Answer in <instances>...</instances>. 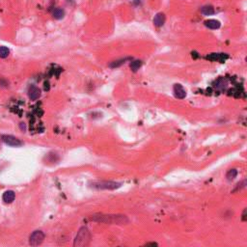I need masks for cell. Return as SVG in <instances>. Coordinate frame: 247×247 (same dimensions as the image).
I'll return each mask as SVG.
<instances>
[{"label": "cell", "instance_id": "cell-17", "mask_svg": "<svg viewBox=\"0 0 247 247\" xmlns=\"http://www.w3.org/2000/svg\"><path fill=\"white\" fill-rule=\"evenodd\" d=\"M128 58H126V59H121V60H117V61H114V62H112L110 65H109V67L110 68H118V67H120L121 65H123V64L127 60Z\"/></svg>", "mask_w": 247, "mask_h": 247}, {"label": "cell", "instance_id": "cell-21", "mask_svg": "<svg viewBox=\"0 0 247 247\" xmlns=\"http://www.w3.org/2000/svg\"><path fill=\"white\" fill-rule=\"evenodd\" d=\"M20 128H21V130H22V131H25V130H26L25 125H24L23 123H21V124H20Z\"/></svg>", "mask_w": 247, "mask_h": 247}, {"label": "cell", "instance_id": "cell-15", "mask_svg": "<svg viewBox=\"0 0 247 247\" xmlns=\"http://www.w3.org/2000/svg\"><path fill=\"white\" fill-rule=\"evenodd\" d=\"M141 65H142V62L140 60H134L131 63V69L133 72H137L139 68L141 67Z\"/></svg>", "mask_w": 247, "mask_h": 247}, {"label": "cell", "instance_id": "cell-13", "mask_svg": "<svg viewBox=\"0 0 247 247\" xmlns=\"http://www.w3.org/2000/svg\"><path fill=\"white\" fill-rule=\"evenodd\" d=\"M201 13L203 15H205V16H211L214 14V9L212 6L210 5H206V6H204L202 7L201 9Z\"/></svg>", "mask_w": 247, "mask_h": 247}, {"label": "cell", "instance_id": "cell-2", "mask_svg": "<svg viewBox=\"0 0 247 247\" xmlns=\"http://www.w3.org/2000/svg\"><path fill=\"white\" fill-rule=\"evenodd\" d=\"M91 240V234L89 232V230L86 227H82L79 229L76 240H74L73 242V246L76 247H84L87 246L90 242Z\"/></svg>", "mask_w": 247, "mask_h": 247}, {"label": "cell", "instance_id": "cell-19", "mask_svg": "<svg viewBox=\"0 0 247 247\" xmlns=\"http://www.w3.org/2000/svg\"><path fill=\"white\" fill-rule=\"evenodd\" d=\"M241 220H242V221H246V220H247V217H246V209H244V210H243Z\"/></svg>", "mask_w": 247, "mask_h": 247}, {"label": "cell", "instance_id": "cell-18", "mask_svg": "<svg viewBox=\"0 0 247 247\" xmlns=\"http://www.w3.org/2000/svg\"><path fill=\"white\" fill-rule=\"evenodd\" d=\"M237 185H238V186H237V188H235V190H239V189H240V188H244L245 185H246V180H244L242 182H240V184H238Z\"/></svg>", "mask_w": 247, "mask_h": 247}, {"label": "cell", "instance_id": "cell-10", "mask_svg": "<svg viewBox=\"0 0 247 247\" xmlns=\"http://www.w3.org/2000/svg\"><path fill=\"white\" fill-rule=\"evenodd\" d=\"M205 25L210 29L215 30V29H218L220 27V22L216 19H209V20L205 21Z\"/></svg>", "mask_w": 247, "mask_h": 247}, {"label": "cell", "instance_id": "cell-11", "mask_svg": "<svg viewBox=\"0 0 247 247\" xmlns=\"http://www.w3.org/2000/svg\"><path fill=\"white\" fill-rule=\"evenodd\" d=\"M15 197H16L15 192L12 191V190H8V191H6L4 194H3V197L2 198H3V201L5 203H12L15 200Z\"/></svg>", "mask_w": 247, "mask_h": 247}, {"label": "cell", "instance_id": "cell-3", "mask_svg": "<svg viewBox=\"0 0 247 247\" xmlns=\"http://www.w3.org/2000/svg\"><path fill=\"white\" fill-rule=\"evenodd\" d=\"M91 186L96 189H116L121 186L120 182L116 181H108V180H101V181H94L91 184Z\"/></svg>", "mask_w": 247, "mask_h": 247}, {"label": "cell", "instance_id": "cell-20", "mask_svg": "<svg viewBox=\"0 0 247 247\" xmlns=\"http://www.w3.org/2000/svg\"><path fill=\"white\" fill-rule=\"evenodd\" d=\"M146 246H149V245H153V246H157L158 244L156 242H149V243H146L145 244Z\"/></svg>", "mask_w": 247, "mask_h": 247}, {"label": "cell", "instance_id": "cell-1", "mask_svg": "<svg viewBox=\"0 0 247 247\" xmlns=\"http://www.w3.org/2000/svg\"><path fill=\"white\" fill-rule=\"evenodd\" d=\"M94 221L106 223V224H117V225H125L130 222L128 218L123 214H98L94 215L91 218Z\"/></svg>", "mask_w": 247, "mask_h": 247}, {"label": "cell", "instance_id": "cell-14", "mask_svg": "<svg viewBox=\"0 0 247 247\" xmlns=\"http://www.w3.org/2000/svg\"><path fill=\"white\" fill-rule=\"evenodd\" d=\"M237 176H238V170L237 169H230L226 174V178L228 180H234L235 178H237Z\"/></svg>", "mask_w": 247, "mask_h": 247}, {"label": "cell", "instance_id": "cell-12", "mask_svg": "<svg viewBox=\"0 0 247 247\" xmlns=\"http://www.w3.org/2000/svg\"><path fill=\"white\" fill-rule=\"evenodd\" d=\"M65 16V11L62 8H55L52 11V17L55 19H61Z\"/></svg>", "mask_w": 247, "mask_h": 247}, {"label": "cell", "instance_id": "cell-9", "mask_svg": "<svg viewBox=\"0 0 247 247\" xmlns=\"http://www.w3.org/2000/svg\"><path fill=\"white\" fill-rule=\"evenodd\" d=\"M165 22V16L162 13H158L154 18V24L157 27L162 26Z\"/></svg>", "mask_w": 247, "mask_h": 247}, {"label": "cell", "instance_id": "cell-4", "mask_svg": "<svg viewBox=\"0 0 247 247\" xmlns=\"http://www.w3.org/2000/svg\"><path fill=\"white\" fill-rule=\"evenodd\" d=\"M45 240V234L42 231H35L29 238V244L31 246H38Z\"/></svg>", "mask_w": 247, "mask_h": 247}, {"label": "cell", "instance_id": "cell-7", "mask_svg": "<svg viewBox=\"0 0 247 247\" xmlns=\"http://www.w3.org/2000/svg\"><path fill=\"white\" fill-rule=\"evenodd\" d=\"M28 96L31 101H37L41 96V90L37 86H31L28 89Z\"/></svg>", "mask_w": 247, "mask_h": 247}, {"label": "cell", "instance_id": "cell-5", "mask_svg": "<svg viewBox=\"0 0 247 247\" xmlns=\"http://www.w3.org/2000/svg\"><path fill=\"white\" fill-rule=\"evenodd\" d=\"M1 139L4 143H6L9 146H12V147H19L22 145V142H21L19 139L12 135H2Z\"/></svg>", "mask_w": 247, "mask_h": 247}, {"label": "cell", "instance_id": "cell-6", "mask_svg": "<svg viewBox=\"0 0 247 247\" xmlns=\"http://www.w3.org/2000/svg\"><path fill=\"white\" fill-rule=\"evenodd\" d=\"M173 90H174L175 96H176V98H178V99L181 100V99H185L186 96V91L180 84H175Z\"/></svg>", "mask_w": 247, "mask_h": 247}, {"label": "cell", "instance_id": "cell-16", "mask_svg": "<svg viewBox=\"0 0 247 247\" xmlns=\"http://www.w3.org/2000/svg\"><path fill=\"white\" fill-rule=\"evenodd\" d=\"M10 54V50L6 47H0V58H7Z\"/></svg>", "mask_w": 247, "mask_h": 247}, {"label": "cell", "instance_id": "cell-8", "mask_svg": "<svg viewBox=\"0 0 247 247\" xmlns=\"http://www.w3.org/2000/svg\"><path fill=\"white\" fill-rule=\"evenodd\" d=\"M207 58L211 61H219L222 63L228 58V55L225 54V53H211V54L208 56Z\"/></svg>", "mask_w": 247, "mask_h": 247}]
</instances>
